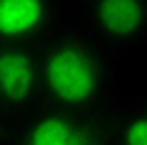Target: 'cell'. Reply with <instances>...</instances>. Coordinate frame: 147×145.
Listing matches in <instances>:
<instances>
[{"mask_svg":"<svg viewBox=\"0 0 147 145\" xmlns=\"http://www.w3.org/2000/svg\"><path fill=\"white\" fill-rule=\"evenodd\" d=\"M5 123H8V115L0 110V140H5V130H8V128H5Z\"/></svg>","mask_w":147,"mask_h":145,"instance_id":"7","label":"cell"},{"mask_svg":"<svg viewBox=\"0 0 147 145\" xmlns=\"http://www.w3.org/2000/svg\"><path fill=\"white\" fill-rule=\"evenodd\" d=\"M110 143L147 145V105L130 108L110 123Z\"/></svg>","mask_w":147,"mask_h":145,"instance_id":"6","label":"cell"},{"mask_svg":"<svg viewBox=\"0 0 147 145\" xmlns=\"http://www.w3.org/2000/svg\"><path fill=\"white\" fill-rule=\"evenodd\" d=\"M55 0H0V43L32 45L50 35Z\"/></svg>","mask_w":147,"mask_h":145,"instance_id":"5","label":"cell"},{"mask_svg":"<svg viewBox=\"0 0 147 145\" xmlns=\"http://www.w3.org/2000/svg\"><path fill=\"white\" fill-rule=\"evenodd\" d=\"M45 100L40 53L32 45L0 43V110L23 120Z\"/></svg>","mask_w":147,"mask_h":145,"instance_id":"3","label":"cell"},{"mask_svg":"<svg viewBox=\"0 0 147 145\" xmlns=\"http://www.w3.org/2000/svg\"><path fill=\"white\" fill-rule=\"evenodd\" d=\"M8 140L20 145H100L110 143V123L85 110L50 103L25 115Z\"/></svg>","mask_w":147,"mask_h":145,"instance_id":"2","label":"cell"},{"mask_svg":"<svg viewBox=\"0 0 147 145\" xmlns=\"http://www.w3.org/2000/svg\"><path fill=\"white\" fill-rule=\"evenodd\" d=\"M87 25L105 45H135L147 38V0H90Z\"/></svg>","mask_w":147,"mask_h":145,"instance_id":"4","label":"cell"},{"mask_svg":"<svg viewBox=\"0 0 147 145\" xmlns=\"http://www.w3.org/2000/svg\"><path fill=\"white\" fill-rule=\"evenodd\" d=\"M45 100L92 113L110 90V63L97 43L80 35H55L38 50Z\"/></svg>","mask_w":147,"mask_h":145,"instance_id":"1","label":"cell"}]
</instances>
